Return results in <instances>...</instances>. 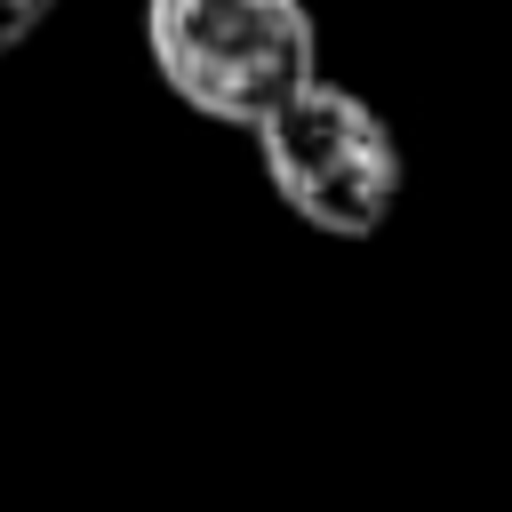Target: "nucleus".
Masks as SVG:
<instances>
[{
    "mask_svg": "<svg viewBox=\"0 0 512 512\" xmlns=\"http://www.w3.org/2000/svg\"><path fill=\"white\" fill-rule=\"evenodd\" d=\"M144 40L168 96L224 128H256L320 72L304 0H144Z\"/></svg>",
    "mask_w": 512,
    "mask_h": 512,
    "instance_id": "obj_1",
    "label": "nucleus"
},
{
    "mask_svg": "<svg viewBox=\"0 0 512 512\" xmlns=\"http://www.w3.org/2000/svg\"><path fill=\"white\" fill-rule=\"evenodd\" d=\"M256 152H264V176L288 200V216H304L328 240H368L400 208V176H408L400 136L344 80L312 72L280 112L256 120Z\"/></svg>",
    "mask_w": 512,
    "mask_h": 512,
    "instance_id": "obj_2",
    "label": "nucleus"
},
{
    "mask_svg": "<svg viewBox=\"0 0 512 512\" xmlns=\"http://www.w3.org/2000/svg\"><path fill=\"white\" fill-rule=\"evenodd\" d=\"M56 8H64V0H0V56H16V48H24Z\"/></svg>",
    "mask_w": 512,
    "mask_h": 512,
    "instance_id": "obj_3",
    "label": "nucleus"
}]
</instances>
